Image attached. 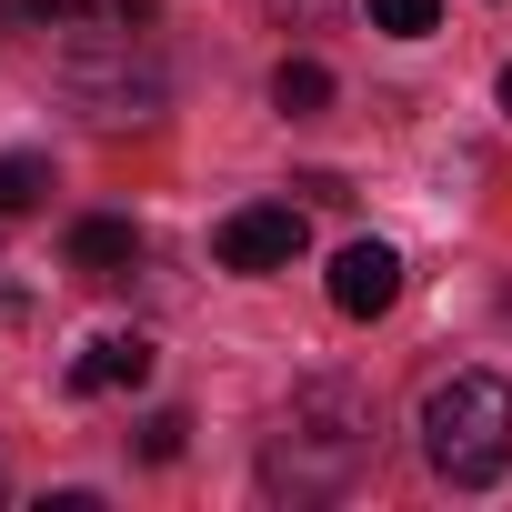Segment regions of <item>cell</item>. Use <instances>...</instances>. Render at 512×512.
<instances>
[{
	"instance_id": "cell-1",
	"label": "cell",
	"mask_w": 512,
	"mask_h": 512,
	"mask_svg": "<svg viewBox=\"0 0 512 512\" xmlns=\"http://www.w3.org/2000/svg\"><path fill=\"white\" fill-rule=\"evenodd\" d=\"M372 442H382L372 392L342 382V372H312V382L292 392L282 432L262 442V492H282V502H332V492H352V482L372 472Z\"/></svg>"
},
{
	"instance_id": "cell-2",
	"label": "cell",
	"mask_w": 512,
	"mask_h": 512,
	"mask_svg": "<svg viewBox=\"0 0 512 512\" xmlns=\"http://www.w3.org/2000/svg\"><path fill=\"white\" fill-rule=\"evenodd\" d=\"M422 462L452 492H482L512 472V382L502 372H452L422 392Z\"/></svg>"
},
{
	"instance_id": "cell-3",
	"label": "cell",
	"mask_w": 512,
	"mask_h": 512,
	"mask_svg": "<svg viewBox=\"0 0 512 512\" xmlns=\"http://www.w3.org/2000/svg\"><path fill=\"white\" fill-rule=\"evenodd\" d=\"M71 91L91 101V121H141V111H161V71L131 61V41H91V51L71 61Z\"/></svg>"
},
{
	"instance_id": "cell-4",
	"label": "cell",
	"mask_w": 512,
	"mask_h": 512,
	"mask_svg": "<svg viewBox=\"0 0 512 512\" xmlns=\"http://www.w3.org/2000/svg\"><path fill=\"white\" fill-rule=\"evenodd\" d=\"M211 251H221V272H292L302 262V211L292 201H241L211 231Z\"/></svg>"
},
{
	"instance_id": "cell-5",
	"label": "cell",
	"mask_w": 512,
	"mask_h": 512,
	"mask_svg": "<svg viewBox=\"0 0 512 512\" xmlns=\"http://www.w3.org/2000/svg\"><path fill=\"white\" fill-rule=\"evenodd\" d=\"M392 302H402V251H392V241H352L342 262H332V312L372 322V312H392Z\"/></svg>"
},
{
	"instance_id": "cell-6",
	"label": "cell",
	"mask_w": 512,
	"mask_h": 512,
	"mask_svg": "<svg viewBox=\"0 0 512 512\" xmlns=\"http://www.w3.org/2000/svg\"><path fill=\"white\" fill-rule=\"evenodd\" d=\"M151 382V342L141 332H91L71 352V392H141Z\"/></svg>"
},
{
	"instance_id": "cell-7",
	"label": "cell",
	"mask_w": 512,
	"mask_h": 512,
	"mask_svg": "<svg viewBox=\"0 0 512 512\" xmlns=\"http://www.w3.org/2000/svg\"><path fill=\"white\" fill-rule=\"evenodd\" d=\"M141 262V231L121 221V211H91V221H71V272L81 282H121Z\"/></svg>"
},
{
	"instance_id": "cell-8",
	"label": "cell",
	"mask_w": 512,
	"mask_h": 512,
	"mask_svg": "<svg viewBox=\"0 0 512 512\" xmlns=\"http://www.w3.org/2000/svg\"><path fill=\"white\" fill-rule=\"evenodd\" d=\"M272 111L322 121V111H332V71H322V61H282V71H272Z\"/></svg>"
},
{
	"instance_id": "cell-9",
	"label": "cell",
	"mask_w": 512,
	"mask_h": 512,
	"mask_svg": "<svg viewBox=\"0 0 512 512\" xmlns=\"http://www.w3.org/2000/svg\"><path fill=\"white\" fill-rule=\"evenodd\" d=\"M51 201V161L41 151H0V221L11 211H41Z\"/></svg>"
},
{
	"instance_id": "cell-10",
	"label": "cell",
	"mask_w": 512,
	"mask_h": 512,
	"mask_svg": "<svg viewBox=\"0 0 512 512\" xmlns=\"http://www.w3.org/2000/svg\"><path fill=\"white\" fill-rule=\"evenodd\" d=\"M372 11V31H392V41H422V31H442V0H362Z\"/></svg>"
},
{
	"instance_id": "cell-11",
	"label": "cell",
	"mask_w": 512,
	"mask_h": 512,
	"mask_svg": "<svg viewBox=\"0 0 512 512\" xmlns=\"http://www.w3.org/2000/svg\"><path fill=\"white\" fill-rule=\"evenodd\" d=\"M181 432H191L181 412H141V432H131V452H141V462H181Z\"/></svg>"
},
{
	"instance_id": "cell-12",
	"label": "cell",
	"mask_w": 512,
	"mask_h": 512,
	"mask_svg": "<svg viewBox=\"0 0 512 512\" xmlns=\"http://www.w3.org/2000/svg\"><path fill=\"white\" fill-rule=\"evenodd\" d=\"M262 11H272V21H292V31H312V21H332V11H342V0H262Z\"/></svg>"
},
{
	"instance_id": "cell-13",
	"label": "cell",
	"mask_w": 512,
	"mask_h": 512,
	"mask_svg": "<svg viewBox=\"0 0 512 512\" xmlns=\"http://www.w3.org/2000/svg\"><path fill=\"white\" fill-rule=\"evenodd\" d=\"M21 11H31V21H81L91 0H21Z\"/></svg>"
},
{
	"instance_id": "cell-14",
	"label": "cell",
	"mask_w": 512,
	"mask_h": 512,
	"mask_svg": "<svg viewBox=\"0 0 512 512\" xmlns=\"http://www.w3.org/2000/svg\"><path fill=\"white\" fill-rule=\"evenodd\" d=\"M121 21H131V31H141V21H151V0H121Z\"/></svg>"
},
{
	"instance_id": "cell-15",
	"label": "cell",
	"mask_w": 512,
	"mask_h": 512,
	"mask_svg": "<svg viewBox=\"0 0 512 512\" xmlns=\"http://www.w3.org/2000/svg\"><path fill=\"white\" fill-rule=\"evenodd\" d=\"M502 121H512V71H502Z\"/></svg>"
}]
</instances>
